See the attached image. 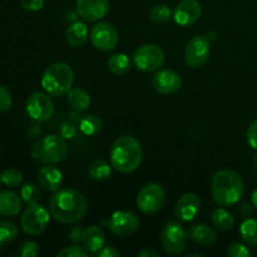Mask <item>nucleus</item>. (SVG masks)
I'll list each match as a JSON object with an SVG mask.
<instances>
[{
  "label": "nucleus",
  "instance_id": "obj_1",
  "mask_svg": "<svg viewBox=\"0 0 257 257\" xmlns=\"http://www.w3.org/2000/svg\"><path fill=\"white\" fill-rule=\"evenodd\" d=\"M88 210V201L75 188H60L49 200V211L55 221L73 225L83 220Z\"/></svg>",
  "mask_w": 257,
  "mask_h": 257
},
{
  "label": "nucleus",
  "instance_id": "obj_2",
  "mask_svg": "<svg viewBox=\"0 0 257 257\" xmlns=\"http://www.w3.org/2000/svg\"><path fill=\"white\" fill-rule=\"evenodd\" d=\"M245 193V182L236 171L223 168L213 175L211 195L218 206L230 207L240 202Z\"/></svg>",
  "mask_w": 257,
  "mask_h": 257
},
{
  "label": "nucleus",
  "instance_id": "obj_3",
  "mask_svg": "<svg viewBox=\"0 0 257 257\" xmlns=\"http://www.w3.org/2000/svg\"><path fill=\"white\" fill-rule=\"evenodd\" d=\"M143 151L140 142L132 136H120L110 148V165L120 173H131L140 167Z\"/></svg>",
  "mask_w": 257,
  "mask_h": 257
},
{
  "label": "nucleus",
  "instance_id": "obj_4",
  "mask_svg": "<svg viewBox=\"0 0 257 257\" xmlns=\"http://www.w3.org/2000/svg\"><path fill=\"white\" fill-rule=\"evenodd\" d=\"M68 143L59 135H48L39 138L33 145L30 155L33 160L43 165H55L65 160L68 156Z\"/></svg>",
  "mask_w": 257,
  "mask_h": 257
},
{
  "label": "nucleus",
  "instance_id": "obj_5",
  "mask_svg": "<svg viewBox=\"0 0 257 257\" xmlns=\"http://www.w3.org/2000/svg\"><path fill=\"white\" fill-rule=\"evenodd\" d=\"M74 83V72L67 63H54L45 69L42 77V87L50 97L67 95Z\"/></svg>",
  "mask_w": 257,
  "mask_h": 257
},
{
  "label": "nucleus",
  "instance_id": "obj_6",
  "mask_svg": "<svg viewBox=\"0 0 257 257\" xmlns=\"http://www.w3.org/2000/svg\"><path fill=\"white\" fill-rule=\"evenodd\" d=\"M188 235L177 221H168L161 231V245L167 255H180L187 246Z\"/></svg>",
  "mask_w": 257,
  "mask_h": 257
},
{
  "label": "nucleus",
  "instance_id": "obj_7",
  "mask_svg": "<svg viewBox=\"0 0 257 257\" xmlns=\"http://www.w3.org/2000/svg\"><path fill=\"white\" fill-rule=\"evenodd\" d=\"M165 52L155 44L141 45L133 53V64L143 73L157 72L165 64Z\"/></svg>",
  "mask_w": 257,
  "mask_h": 257
},
{
  "label": "nucleus",
  "instance_id": "obj_8",
  "mask_svg": "<svg viewBox=\"0 0 257 257\" xmlns=\"http://www.w3.org/2000/svg\"><path fill=\"white\" fill-rule=\"evenodd\" d=\"M166 202V192L158 183H148L143 186L136 197V206L141 212L153 215L163 207Z\"/></svg>",
  "mask_w": 257,
  "mask_h": 257
},
{
  "label": "nucleus",
  "instance_id": "obj_9",
  "mask_svg": "<svg viewBox=\"0 0 257 257\" xmlns=\"http://www.w3.org/2000/svg\"><path fill=\"white\" fill-rule=\"evenodd\" d=\"M50 215L47 208L37 205H30L29 207L25 208L20 217V227L27 235L38 236L47 230L49 225Z\"/></svg>",
  "mask_w": 257,
  "mask_h": 257
},
{
  "label": "nucleus",
  "instance_id": "obj_10",
  "mask_svg": "<svg viewBox=\"0 0 257 257\" xmlns=\"http://www.w3.org/2000/svg\"><path fill=\"white\" fill-rule=\"evenodd\" d=\"M210 54V40L202 35H197L187 43L183 57H185V62L188 67L192 69H198L208 62Z\"/></svg>",
  "mask_w": 257,
  "mask_h": 257
},
{
  "label": "nucleus",
  "instance_id": "obj_11",
  "mask_svg": "<svg viewBox=\"0 0 257 257\" xmlns=\"http://www.w3.org/2000/svg\"><path fill=\"white\" fill-rule=\"evenodd\" d=\"M90 40L97 49L102 52L113 50L119 43V33L117 28L107 22H99L90 30Z\"/></svg>",
  "mask_w": 257,
  "mask_h": 257
},
{
  "label": "nucleus",
  "instance_id": "obj_12",
  "mask_svg": "<svg viewBox=\"0 0 257 257\" xmlns=\"http://www.w3.org/2000/svg\"><path fill=\"white\" fill-rule=\"evenodd\" d=\"M27 113L37 122H47L54 114V103L48 93L35 92L28 98Z\"/></svg>",
  "mask_w": 257,
  "mask_h": 257
},
{
  "label": "nucleus",
  "instance_id": "obj_13",
  "mask_svg": "<svg viewBox=\"0 0 257 257\" xmlns=\"http://www.w3.org/2000/svg\"><path fill=\"white\" fill-rule=\"evenodd\" d=\"M151 83H152L153 89L163 95L176 94L182 87V79L180 74L171 69L157 70L153 74Z\"/></svg>",
  "mask_w": 257,
  "mask_h": 257
},
{
  "label": "nucleus",
  "instance_id": "obj_14",
  "mask_svg": "<svg viewBox=\"0 0 257 257\" xmlns=\"http://www.w3.org/2000/svg\"><path fill=\"white\" fill-rule=\"evenodd\" d=\"M140 227V220L131 211H117L109 220V228L114 235L127 237L133 235Z\"/></svg>",
  "mask_w": 257,
  "mask_h": 257
},
{
  "label": "nucleus",
  "instance_id": "obj_15",
  "mask_svg": "<svg viewBox=\"0 0 257 257\" xmlns=\"http://www.w3.org/2000/svg\"><path fill=\"white\" fill-rule=\"evenodd\" d=\"M109 9L110 0H77V13L85 22H99Z\"/></svg>",
  "mask_w": 257,
  "mask_h": 257
},
{
  "label": "nucleus",
  "instance_id": "obj_16",
  "mask_svg": "<svg viewBox=\"0 0 257 257\" xmlns=\"http://www.w3.org/2000/svg\"><path fill=\"white\" fill-rule=\"evenodd\" d=\"M202 7L198 0H181L173 10V19L181 27L192 25L200 19Z\"/></svg>",
  "mask_w": 257,
  "mask_h": 257
},
{
  "label": "nucleus",
  "instance_id": "obj_17",
  "mask_svg": "<svg viewBox=\"0 0 257 257\" xmlns=\"http://www.w3.org/2000/svg\"><path fill=\"white\" fill-rule=\"evenodd\" d=\"M201 210L200 196L195 192H187L181 196L175 207V216L180 221L190 222L195 220Z\"/></svg>",
  "mask_w": 257,
  "mask_h": 257
},
{
  "label": "nucleus",
  "instance_id": "obj_18",
  "mask_svg": "<svg viewBox=\"0 0 257 257\" xmlns=\"http://www.w3.org/2000/svg\"><path fill=\"white\" fill-rule=\"evenodd\" d=\"M38 183L40 187L48 192H57L63 185V175L57 167L52 165H45L38 171Z\"/></svg>",
  "mask_w": 257,
  "mask_h": 257
},
{
  "label": "nucleus",
  "instance_id": "obj_19",
  "mask_svg": "<svg viewBox=\"0 0 257 257\" xmlns=\"http://www.w3.org/2000/svg\"><path fill=\"white\" fill-rule=\"evenodd\" d=\"M105 233L99 226H89L84 230L82 237V245L89 253H97L104 247Z\"/></svg>",
  "mask_w": 257,
  "mask_h": 257
},
{
  "label": "nucleus",
  "instance_id": "obj_20",
  "mask_svg": "<svg viewBox=\"0 0 257 257\" xmlns=\"http://www.w3.org/2000/svg\"><path fill=\"white\" fill-rule=\"evenodd\" d=\"M23 200L14 191L0 192V215L13 217L22 211Z\"/></svg>",
  "mask_w": 257,
  "mask_h": 257
},
{
  "label": "nucleus",
  "instance_id": "obj_21",
  "mask_svg": "<svg viewBox=\"0 0 257 257\" xmlns=\"http://www.w3.org/2000/svg\"><path fill=\"white\" fill-rule=\"evenodd\" d=\"M188 237L191 241L200 246H210L217 238L216 231L210 226L205 225V223H197V225L192 226L187 232Z\"/></svg>",
  "mask_w": 257,
  "mask_h": 257
},
{
  "label": "nucleus",
  "instance_id": "obj_22",
  "mask_svg": "<svg viewBox=\"0 0 257 257\" xmlns=\"http://www.w3.org/2000/svg\"><path fill=\"white\" fill-rule=\"evenodd\" d=\"M88 37H89V30L84 23L75 22L68 27L65 32V39L68 44L74 48H79L87 43Z\"/></svg>",
  "mask_w": 257,
  "mask_h": 257
},
{
  "label": "nucleus",
  "instance_id": "obj_23",
  "mask_svg": "<svg viewBox=\"0 0 257 257\" xmlns=\"http://www.w3.org/2000/svg\"><path fill=\"white\" fill-rule=\"evenodd\" d=\"M67 102L68 105L72 108L73 110H78V112H84L89 108L90 103H92V98L90 94L84 89V88H72L69 92L67 93Z\"/></svg>",
  "mask_w": 257,
  "mask_h": 257
},
{
  "label": "nucleus",
  "instance_id": "obj_24",
  "mask_svg": "<svg viewBox=\"0 0 257 257\" xmlns=\"http://www.w3.org/2000/svg\"><path fill=\"white\" fill-rule=\"evenodd\" d=\"M211 220H212L213 226L217 230L223 231V232H227V231L232 230L236 222L232 213L228 210H226V208H222V206L220 208L213 210L212 215H211Z\"/></svg>",
  "mask_w": 257,
  "mask_h": 257
},
{
  "label": "nucleus",
  "instance_id": "obj_25",
  "mask_svg": "<svg viewBox=\"0 0 257 257\" xmlns=\"http://www.w3.org/2000/svg\"><path fill=\"white\" fill-rule=\"evenodd\" d=\"M131 59L124 53H115L108 59V69L115 75L127 74L131 70Z\"/></svg>",
  "mask_w": 257,
  "mask_h": 257
},
{
  "label": "nucleus",
  "instance_id": "obj_26",
  "mask_svg": "<svg viewBox=\"0 0 257 257\" xmlns=\"http://www.w3.org/2000/svg\"><path fill=\"white\" fill-rule=\"evenodd\" d=\"M89 176L95 181H105L112 176V165L104 160H95L89 166Z\"/></svg>",
  "mask_w": 257,
  "mask_h": 257
},
{
  "label": "nucleus",
  "instance_id": "obj_27",
  "mask_svg": "<svg viewBox=\"0 0 257 257\" xmlns=\"http://www.w3.org/2000/svg\"><path fill=\"white\" fill-rule=\"evenodd\" d=\"M240 233L247 245L257 247V218H246L241 223Z\"/></svg>",
  "mask_w": 257,
  "mask_h": 257
},
{
  "label": "nucleus",
  "instance_id": "obj_28",
  "mask_svg": "<svg viewBox=\"0 0 257 257\" xmlns=\"http://www.w3.org/2000/svg\"><path fill=\"white\" fill-rule=\"evenodd\" d=\"M40 186L35 185L33 182H27L22 186L20 188V197L28 205H37L39 203L40 198H42V193H40Z\"/></svg>",
  "mask_w": 257,
  "mask_h": 257
},
{
  "label": "nucleus",
  "instance_id": "obj_29",
  "mask_svg": "<svg viewBox=\"0 0 257 257\" xmlns=\"http://www.w3.org/2000/svg\"><path fill=\"white\" fill-rule=\"evenodd\" d=\"M103 128V122L98 115L89 114L85 118H83L79 122V130L82 131L84 135L87 136H93L97 135L98 132H100Z\"/></svg>",
  "mask_w": 257,
  "mask_h": 257
},
{
  "label": "nucleus",
  "instance_id": "obj_30",
  "mask_svg": "<svg viewBox=\"0 0 257 257\" xmlns=\"http://www.w3.org/2000/svg\"><path fill=\"white\" fill-rule=\"evenodd\" d=\"M172 17V13L171 9L165 4H157L151 9L150 12V18L152 22H155L156 24H165Z\"/></svg>",
  "mask_w": 257,
  "mask_h": 257
},
{
  "label": "nucleus",
  "instance_id": "obj_31",
  "mask_svg": "<svg viewBox=\"0 0 257 257\" xmlns=\"http://www.w3.org/2000/svg\"><path fill=\"white\" fill-rule=\"evenodd\" d=\"M18 237V227L10 221H0V242H12Z\"/></svg>",
  "mask_w": 257,
  "mask_h": 257
},
{
  "label": "nucleus",
  "instance_id": "obj_32",
  "mask_svg": "<svg viewBox=\"0 0 257 257\" xmlns=\"http://www.w3.org/2000/svg\"><path fill=\"white\" fill-rule=\"evenodd\" d=\"M2 181L7 186H19L23 181V173L18 168H8L2 173Z\"/></svg>",
  "mask_w": 257,
  "mask_h": 257
},
{
  "label": "nucleus",
  "instance_id": "obj_33",
  "mask_svg": "<svg viewBox=\"0 0 257 257\" xmlns=\"http://www.w3.org/2000/svg\"><path fill=\"white\" fill-rule=\"evenodd\" d=\"M227 256L230 257H251L252 256V251L250 250V247H247L246 245L240 242L232 243V245L228 246L227 251H226Z\"/></svg>",
  "mask_w": 257,
  "mask_h": 257
},
{
  "label": "nucleus",
  "instance_id": "obj_34",
  "mask_svg": "<svg viewBox=\"0 0 257 257\" xmlns=\"http://www.w3.org/2000/svg\"><path fill=\"white\" fill-rule=\"evenodd\" d=\"M88 251L85 250L84 247H79L77 245L68 246V247H64L62 251L57 253L58 257H87Z\"/></svg>",
  "mask_w": 257,
  "mask_h": 257
},
{
  "label": "nucleus",
  "instance_id": "obj_35",
  "mask_svg": "<svg viewBox=\"0 0 257 257\" xmlns=\"http://www.w3.org/2000/svg\"><path fill=\"white\" fill-rule=\"evenodd\" d=\"M39 255V245L34 241H27L20 247V256L22 257H34Z\"/></svg>",
  "mask_w": 257,
  "mask_h": 257
},
{
  "label": "nucleus",
  "instance_id": "obj_36",
  "mask_svg": "<svg viewBox=\"0 0 257 257\" xmlns=\"http://www.w3.org/2000/svg\"><path fill=\"white\" fill-rule=\"evenodd\" d=\"M12 103L13 98L10 92L4 87V85L0 84V113L9 109V108L12 107Z\"/></svg>",
  "mask_w": 257,
  "mask_h": 257
},
{
  "label": "nucleus",
  "instance_id": "obj_37",
  "mask_svg": "<svg viewBox=\"0 0 257 257\" xmlns=\"http://www.w3.org/2000/svg\"><path fill=\"white\" fill-rule=\"evenodd\" d=\"M246 140H247L250 147L257 151V118L248 125L247 132H246Z\"/></svg>",
  "mask_w": 257,
  "mask_h": 257
},
{
  "label": "nucleus",
  "instance_id": "obj_38",
  "mask_svg": "<svg viewBox=\"0 0 257 257\" xmlns=\"http://www.w3.org/2000/svg\"><path fill=\"white\" fill-rule=\"evenodd\" d=\"M20 5L28 12H38L44 7V0H20Z\"/></svg>",
  "mask_w": 257,
  "mask_h": 257
},
{
  "label": "nucleus",
  "instance_id": "obj_39",
  "mask_svg": "<svg viewBox=\"0 0 257 257\" xmlns=\"http://www.w3.org/2000/svg\"><path fill=\"white\" fill-rule=\"evenodd\" d=\"M78 130L73 122H64L60 127V136L64 138H73L77 135Z\"/></svg>",
  "mask_w": 257,
  "mask_h": 257
},
{
  "label": "nucleus",
  "instance_id": "obj_40",
  "mask_svg": "<svg viewBox=\"0 0 257 257\" xmlns=\"http://www.w3.org/2000/svg\"><path fill=\"white\" fill-rule=\"evenodd\" d=\"M83 232H84V231H83L79 226H73V227H70L69 231H68V238H69L73 243H78L82 241Z\"/></svg>",
  "mask_w": 257,
  "mask_h": 257
},
{
  "label": "nucleus",
  "instance_id": "obj_41",
  "mask_svg": "<svg viewBox=\"0 0 257 257\" xmlns=\"http://www.w3.org/2000/svg\"><path fill=\"white\" fill-rule=\"evenodd\" d=\"M95 256L97 257H119L120 252L117 250V248L113 247V246H107V247H103L102 250L98 251V252L95 253Z\"/></svg>",
  "mask_w": 257,
  "mask_h": 257
},
{
  "label": "nucleus",
  "instance_id": "obj_42",
  "mask_svg": "<svg viewBox=\"0 0 257 257\" xmlns=\"http://www.w3.org/2000/svg\"><path fill=\"white\" fill-rule=\"evenodd\" d=\"M238 212L243 218H248L253 213V205L250 202H242L238 207Z\"/></svg>",
  "mask_w": 257,
  "mask_h": 257
},
{
  "label": "nucleus",
  "instance_id": "obj_43",
  "mask_svg": "<svg viewBox=\"0 0 257 257\" xmlns=\"http://www.w3.org/2000/svg\"><path fill=\"white\" fill-rule=\"evenodd\" d=\"M40 133H42V130H40L39 125H32L28 130V136L30 138H38L40 136Z\"/></svg>",
  "mask_w": 257,
  "mask_h": 257
},
{
  "label": "nucleus",
  "instance_id": "obj_44",
  "mask_svg": "<svg viewBox=\"0 0 257 257\" xmlns=\"http://www.w3.org/2000/svg\"><path fill=\"white\" fill-rule=\"evenodd\" d=\"M138 256L140 257H158V252H156L155 250H151V248H146V250H142L138 252Z\"/></svg>",
  "mask_w": 257,
  "mask_h": 257
},
{
  "label": "nucleus",
  "instance_id": "obj_45",
  "mask_svg": "<svg viewBox=\"0 0 257 257\" xmlns=\"http://www.w3.org/2000/svg\"><path fill=\"white\" fill-rule=\"evenodd\" d=\"M70 119H72L73 122H80V120H82V118H80V112L73 110V112L70 113Z\"/></svg>",
  "mask_w": 257,
  "mask_h": 257
},
{
  "label": "nucleus",
  "instance_id": "obj_46",
  "mask_svg": "<svg viewBox=\"0 0 257 257\" xmlns=\"http://www.w3.org/2000/svg\"><path fill=\"white\" fill-rule=\"evenodd\" d=\"M251 200H252L253 207H255L257 210V188L252 192V197H251Z\"/></svg>",
  "mask_w": 257,
  "mask_h": 257
},
{
  "label": "nucleus",
  "instance_id": "obj_47",
  "mask_svg": "<svg viewBox=\"0 0 257 257\" xmlns=\"http://www.w3.org/2000/svg\"><path fill=\"white\" fill-rule=\"evenodd\" d=\"M252 162H253V166H255V167L257 168V153L255 156H253V160H252Z\"/></svg>",
  "mask_w": 257,
  "mask_h": 257
},
{
  "label": "nucleus",
  "instance_id": "obj_48",
  "mask_svg": "<svg viewBox=\"0 0 257 257\" xmlns=\"http://www.w3.org/2000/svg\"><path fill=\"white\" fill-rule=\"evenodd\" d=\"M2 182H3V181H2V173H0V185H2Z\"/></svg>",
  "mask_w": 257,
  "mask_h": 257
},
{
  "label": "nucleus",
  "instance_id": "obj_49",
  "mask_svg": "<svg viewBox=\"0 0 257 257\" xmlns=\"http://www.w3.org/2000/svg\"><path fill=\"white\" fill-rule=\"evenodd\" d=\"M2 247H3V242H0V251H2Z\"/></svg>",
  "mask_w": 257,
  "mask_h": 257
}]
</instances>
